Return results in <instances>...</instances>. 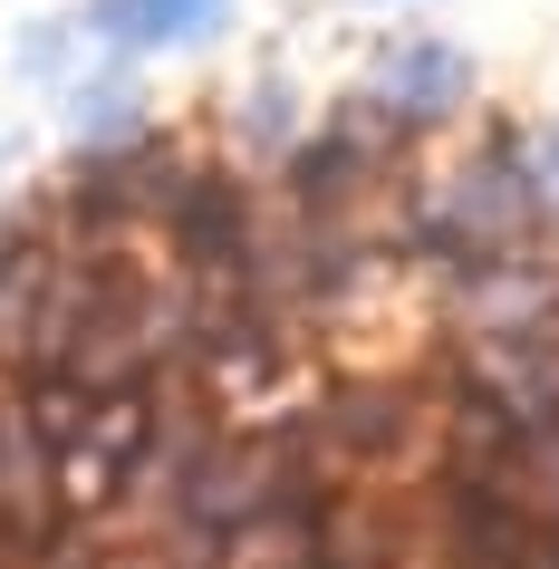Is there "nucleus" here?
I'll return each mask as SVG.
<instances>
[{
  "instance_id": "obj_9",
  "label": "nucleus",
  "mask_w": 559,
  "mask_h": 569,
  "mask_svg": "<svg viewBox=\"0 0 559 569\" xmlns=\"http://www.w3.org/2000/svg\"><path fill=\"white\" fill-rule=\"evenodd\" d=\"M521 164H530V193H540V212H550V232H559V126H530Z\"/></svg>"
},
{
  "instance_id": "obj_1",
  "label": "nucleus",
  "mask_w": 559,
  "mask_h": 569,
  "mask_svg": "<svg viewBox=\"0 0 559 569\" xmlns=\"http://www.w3.org/2000/svg\"><path fill=\"white\" fill-rule=\"evenodd\" d=\"M530 126H482L463 154L415 164V270L443 261H482V251H521V241H559L540 193L521 164Z\"/></svg>"
},
{
  "instance_id": "obj_2",
  "label": "nucleus",
  "mask_w": 559,
  "mask_h": 569,
  "mask_svg": "<svg viewBox=\"0 0 559 569\" xmlns=\"http://www.w3.org/2000/svg\"><path fill=\"white\" fill-rule=\"evenodd\" d=\"M435 280V329L453 348H501V338H559V241L443 261Z\"/></svg>"
},
{
  "instance_id": "obj_8",
  "label": "nucleus",
  "mask_w": 559,
  "mask_h": 569,
  "mask_svg": "<svg viewBox=\"0 0 559 569\" xmlns=\"http://www.w3.org/2000/svg\"><path fill=\"white\" fill-rule=\"evenodd\" d=\"M78 49H88V20H30L10 59H20V78H39V88L68 97V88H78Z\"/></svg>"
},
{
  "instance_id": "obj_5",
  "label": "nucleus",
  "mask_w": 559,
  "mask_h": 569,
  "mask_svg": "<svg viewBox=\"0 0 559 569\" xmlns=\"http://www.w3.org/2000/svg\"><path fill=\"white\" fill-rule=\"evenodd\" d=\"M59 107H68V136H78V146H136V136H146V78H136V59H117V49L97 68H78V88H68Z\"/></svg>"
},
{
  "instance_id": "obj_7",
  "label": "nucleus",
  "mask_w": 559,
  "mask_h": 569,
  "mask_svg": "<svg viewBox=\"0 0 559 569\" xmlns=\"http://www.w3.org/2000/svg\"><path fill=\"white\" fill-rule=\"evenodd\" d=\"M492 492L511 511H530V521H550L559 531V425H530V435H511V453H501Z\"/></svg>"
},
{
  "instance_id": "obj_4",
  "label": "nucleus",
  "mask_w": 559,
  "mask_h": 569,
  "mask_svg": "<svg viewBox=\"0 0 559 569\" xmlns=\"http://www.w3.org/2000/svg\"><path fill=\"white\" fill-rule=\"evenodd\" d=\"M97 49L117 59H154V49H203L232 30V0H88L78 10Z\"/></svg>"
},
{
  "instance_id": "obj_6",
  "label": "nucleus",
  "mask_w": 559,
  "mask_h": 569,
  "mask_svg": "<svg viewBox=\"0 0 559 569\" xmlns=\"http://www.w3.org/2000/svg\"><path fill=\"white\" fill-rule=\"evenodd\" d=\"M290 146H299V88L280 68H261V78L241 88V107H232V164L241 174H280Z\"/></svg>"
},
{
  "instance_id": "obj_3",
  "label": "nucleus",
  "mask_w": 559,
  "mask_h": 569,
  "mask_svg": "<svg viewBox=\"0 0 559 569\" xmlns=\"http://www.w3.org/2000/svg\"><path fill=\"white\" fill-rule=\"evenodd\" d=\"M367 97H377L406 136H435V126L472 117V59L453 39H396L377 59V78H367Z\"/></svg>"
}]
</instances>
